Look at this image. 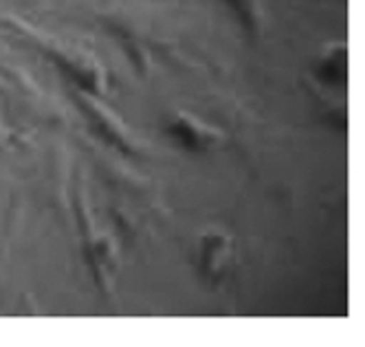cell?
I'll list each match as a JSON object with an SVG mask.
<instances>
[{
	"label": "cell",
	"mask_w": 365,
	"mask_h": 347,
	"mask_svg": "<svg viewBox=\"0 0 365 347\" xmlns=\"http://www.w3.org/2000/svg\"><path fill=\"white\" fill-rule=\"evenodd\" d=\"M229 259H231V239L225 233L212 231L202 235L198 247V266L205 277L218 279L225 273Z\"/></svg>",
	"instance_id": "obj_1"
},
{
	"label": "cell",
	"mask_w": 365,
	"mask_h": 347,
	"mask_svg": "<svg viewBox=\"0 0 365 347\" xmlns=\"http://www.w3.org/2000/svg\"><path fill=\"white\" fill-rule=\"evenodd\" d=\"M170 139L187 152H200L205 147H210L216 139L214 130L202 125L200 121H194L190 117H178L170 123L168 128Z\"/></svg>",
	"instance_id": "obj_2"
}]
</instances>
